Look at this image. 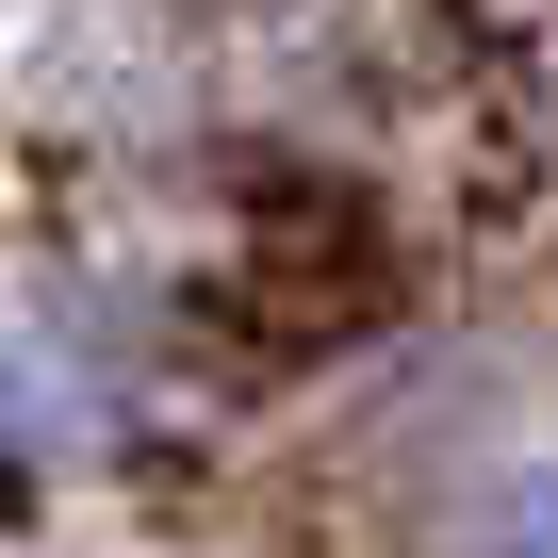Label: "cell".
Masks as SVG:
<instances>
[{
    "mask_svg": "<svg viewBox=\"0 0 558 558\" xmlns=\"http://www.w3.org/2000/svg\"><path fill=\"white\" fill-rule=\"evenodd\" d=\"M476 558H558V444L493 476V509H476Z\"/></svg>",
    "mask_w": 558,
    "mask_h": 558,
    "instance_id": "obj_1",
    "label": "cell"
}]
</instances>
